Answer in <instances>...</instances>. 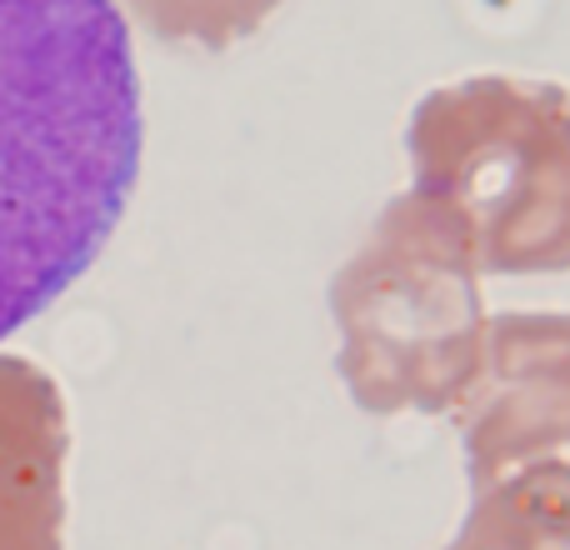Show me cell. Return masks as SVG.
<instances>
[{
  "label": "cell",
  "mask_w": 570,
  "mask_h": 550,
  "mask_svg": "<svg viewBox=\"0 0 570 550\" xmlns=\"http://www.w3.org/2000/svg\"><path fill=\"white\" fill-rule=\"evenodd\" d=\"M120 6L156 40L226 50V46H236V40L256 36L281 10V0H120Z\"/></svg>",
  "instance_id": "7"
},
{
  "label": "cell",
  "mask_w": 570,
  "mask_h": 550,
  "mask_svg": "<svg viewBox=\"0 0 570 550\" xmlns=\"http://www.w3.org/2000/svg\"><path fill=\"white\" fill-rule=\"evenodd\" d=\"M471 495L541 461H570V311H505L455 405Z\"/></svg>",
  "instance_id": "4"
},
{
  "label": "cell",
  "mask_w": 570,
  "mask_h": 550,
  "mask_svg": "<svg viewBox=\"0 0 570 550\" xmlns=\"http://www.w3.org/2000/svg\"><path fill=\"white\" fill-rule=\"evenodd\" d=\"M140 146V70L116 0H0V341L100 261Z\"/></svg>",
  "instance_id": "1"
},
{
  "label": "cell",
  "mask_w": 570,
  "mask_h": 550,
  "mask_svg": "<svg viewBox=\"0 0 570 550\" xmlns=\"http://www.w3.org/2000/svg\"><path fill=\"white\" fill-rule=\"evenodd\" d=\"M415 196L481 275L570 271V90L471 76L421 96L405 130Z\"/></svg>",
  "instance_id": "2"
},
{
  "label": "cell",
  "mask_w": 570,
  "mask_h": 550,
  "mask_svg": "<svg viewBox=\"0 0 570 550\" xmlns=\"http://www.w3.org/2000/svg\"><path fill=\"white\" fill-rule=\"evenodd\" d=\"M341 381L371 415H451L485 355V295L455 230L395 196L331 281Z\"/></svg>",
  "instance_id": "3"
},
{
  "label": "cell",
  "mask_w": 570,
  "mask_h": 550,
  "mask_svg": "<svg viewBox=\"0 0 570 550\" xmlns=\"http://www.w3.org/2000/svg\"><path fill=\"white\" fill-rule=\"evenodd\" d=\"M70 411L56 375L0 351V550H66Z\"/></svg>",
  "instance_id": "5"
},
{
  "label": "cell",
  "mask_w": 570,
  "mask_h": 550,
  "mask_svg": "<svg viewBox=\"0 0 570 550\" xmlns=\"http://www.w3.org/2000/svg\"><path fill=\"white\" fill-rule=\"evenodd\" d=\"M441 550H570V461H541L471 495Z\"/></svg>",
  "instance_id": "6"
}]
</instances>
